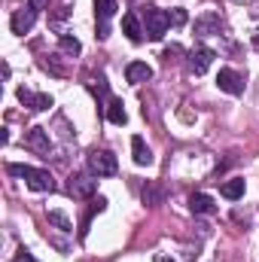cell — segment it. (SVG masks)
<instances>
[{"label": "cell", "instance_id": "obj_4", "mask_svg": "<svg viewBox=\"0 0 259 262\" xmlns=\"http://www.w3.org/2000/svg\"><path fill=\"white\" fill-rule=\"evenodd\" d=\"M210 61H213V49H207L204 43H195L192 49L186 52V67H189V73H195V76H201L210 67Z\"/></svg>", "mask_w": 259, "mask_h": 262}, {"label": "cell", "instance_id": "obj_13", "mask_svg": "<svg viewBox=\"0 0 259 262\" xmlns=\"http://www.w3.org/2000/svg\"><path fill=\"white\" fill-rule=\"evenodd\" d=\"M131 156H134V165H153V152H149V146L143 143V137H131Z\"/></svg>", "mask_w": 259, "mask_h": 262}, {"label": "cell", "instance_id": "obj_7", "mask_svg": "<svg viewBox=\"0 0 259 262\" xmlns=\"http://www.w3.org/2000/svg\"><path fill=\"white\" fill-rule=\"evenodd\" d=\"M217 85H220V92H226V95H241V92H244V76H241L238 70H232V67H223V70L217 73Z\"/></svg>", "mask_w": 259, "mask_h": 262}, {"label": "cell", "instance_id": "obj_15", "mask_svg": "<svg viewBox=\"0 0 259 262\" xmlns=\"http://www.w3.org/2000/svg\"><path fill=\"white\" fill-rule=\"evenodd\" d=\"M107 119H110L113 125H125V122H128L125 104H122L119 98H110V101H107Z\"/></svg>", "mask_w": 259, "mask_h": 262}, {"label": "cell", "instance_id": "obj_12", "mask_svg": "<svg viewBox=\"0 0 259 262\" xmlns=\"http://www.w3.org/2000/svg\"><path fill=\"white\" fill-rule=\"evenodd\" d=\"M149 76H153V67L146 64V61H131V64L125 67V79H128V82H134V85L146 82Z\"/></svg>", "mask_w": 259, "mask_h": 262}, {"label": "cell", "instance_id": "obj_24", "mask_svg": "<svg viewBox=\"0 0 259 262\" xmlns=\"http://www.w3.org/2000/svg\"><path fill=\"white\" fill-rule=\"evenodd\" d=\"M12 262H31V253H28V250L21 247V250H18V256H15Z\"/></svg>", "mask_w": 259, "mask_h": 262}, {"label": "cell", "instance_id": "obj_25", "mask_svg": "<svg viewBox=\"0 0 259 262\" xmlns=\"http://www.w3.org/2000/svg\"><path fill=\"white\" fill-rule=\"evenodd\" d=\"M28 3H31L34 9H46V6H49V0H28Z\"/></svg>", "mask_w": 259, "mask_h": 262}, {"label": "cell", "instance_id": "obj_1", "mask_svg": "<svg viewBox=\"0 0 259 262\" xmlns=\"http://www.w3.org/2000/svg\"><path fill=\"white\" fill-rule=\"evenodd\" d=\"M6 171H9L12 177H21V180L28 183V189H34V192H52V189H55L52 174H49V171H43V168H31V165H9Z\"/></svg>", "mask_w": 259, "mask_h": 262}, {"label": "cell", "instance_id": "obj_6", "mask_svg": "<svg viewBox=\"0 0 259 262\" xmlns=\"http://www.w3.org/2000/svg\"><path fill=\"white\" fill-rule=\"evenodd\" d=\"M67 192L73 198H92L98 192V180L92 174H73L70 183H67Z\"/></svg>", "mask_w": 259, "mask_h": 262}, {"label": "cell", "instance_id": "obj_8", "mask_svg": "<svg viewBox=\"0 0 259 262\" xmlns=\"http://www.w3.org/2000/svg\"><path fill=\"white\" fill-rule=\"evenodd\" d=\"M25 146H28V149H34V152H40V156H49V149H52L49 131L40 128V125H34V128L25 134Z\"/></svg>", "mask_w": 259, "mask_h": 262}, {"label": "cell", "instance_id": "obj_27", "mask_svg": "<svg viewBox=\"0 0 259 262\" xmlns=\"http://www.w3.org/2000/svg\"><path fill=\"white\" fill-rule=\"evenodd\" d=\"M253 46H259V34H256V37H253Z\"/></svg>", "mask_w": 259, "mask_h": 262}, {"label": "cell", "instance_id": "obj_26", "mask_svg": "<svg viewBox=\"0 0 259 262\" xmlns=\"http://www.w3.org/2000/svg\"><path fill=\"white\" fill-rule=\"evenodd\" d=\"M153 262H174V259H171V256H165V253H156V256H153Z\"/></svg>", "mask_w": 259, "mask_h": 262}, {"label": "cell", "instance_id": "obj_11", "mask_svg": "<svg viewBox=\"0 0 259 262\" xmlns=\"http://www.w3.org/2000/svg\"><path fill=\"white\" fill-rule=\"evenodd\" d=\"M220 28H223V21H220V15H217V12H204L201 18H195V34H198V37L220 34Z\"/></svg>", "mask_w": 259, "mask_h": 262}, {"label": "cell", "instance_id": "obj_19", "mask_svg": "<svg viewBox=\"0 0 259 262\" xmlns=\"http://www.w3.org/2000/svg\"><path fill=\"white\" fill-rule=\"evenodd\" d=\"M58 46H61V52H64V55H79V49H82V46H79V40H76V37H70V34H61V37H58Z\"/></svg>", "mask_w": 259, "mask_h": 262}, {"label": "cell", "instance_id": "obj_23", "mask_svg": "<svg viewBox=\"0 0 259 262\" xmlns=\"http://www.w3.org/2000/svg\"><path fill=\"white\" fill-rule=\"evenodd\" d=\"M180 52H183L180 46H168V49H165V61H171V58H174V55H180Z\"/></svg>", "mask_w": 259, "mask_h": 262}, {"label": "cell", "instance_id": "obj_16", "mask_svg": "<svg viewBox=\"0 0 259 262\" xmlns=\"http://www.w3.org/2000/svg\"><path fill=\"white\" fill-rule=\"evenodd\" d=\"M189 210L192 213H213V198L207 195V192H195L189 198Z\"/></svg>", "mask_w": 259, "mask_h": 262}, {"label": "cell", "instance_id": "obj_2", "mask_svg": "<svg viewBox=\"0 0 259 262\" xmlns=\"http://www.w3.org/2000/svg\"><path fill=\"white\" fill-rule=\"evenodd\" d=\"M143 25H146V37H149L153 43H159V40L165 37V31L171 28V18H168L165 9H159V6H146V9H143Z\"/></svg>", "mask_w": 259, "mask_h": 262}, {"label": "cell", "instance_id": "obj_22", "mask_svg": "<svg viewBox=\"0 0 259 262\" xmlns=\"http://www.w3.org/2000/svg\"><path fill=\"white\" fill-rule=\"evenodd\" d=\"M143 201H146V204H159V201H162V192H159L156 186H146V189H143Z\"/></svg>", "mask_w": 259, "mask_h": 262}, {"label": "cell", "instance_id": "obj_18", "mask_svg": "<svg viewBox=\"0 0 259 262\" xmlns=\"http://www.w3.org/2000/svg\"><path fill=\"white\" fill-rule=\"evenodd\" d=\"M104 207H107V198H104V195L92 198V204H89V210H85V216H82V229H79V232H82V235H85V229H89V220H92V216H95V213H101V210H104Z\"/></svg>", "mask_w": 259, "mask_h": 262}, {"label": "cell", "instance_id": "obj_3", "mask_svg": "<svg viewBox=\"0 0 259 262\" xmlns=\"http://www.w3.org/2000/svg\"><path fill=\"white\" fill-rule=\"evenodd\" d=\"M89 171H92L95 177H113V174L119 171L116 156H113L110 149H92V152H89Z\"/></svg>", "mask_w": 259, "mask_h": 262}, {"label": "cell", "instance_id": "obj_14", "mask_svg": "<svg viewBox=\"0 0 259 262\" xmlns=\"http://www.w3.org/2000/svg\"><path fill=\"white\" fill-rule=\"evenodd\" d=\"M122 34L128 37L131 43H140V40H143V28H140V18H137L134 12H128V15L122 18Z\"/></svg>", "mask_w": 259, "mask_h": 262}, {"label": "cell", "instance_id": "obj_5", "mask_svg": "<svg viewBox=\"0 0 259 262\" xmlns=\"http://www.w3.org/2000/svg\"><path fill=\"white\" fill-rule=\"evenodd\" d=\"M116 9H119L116 0H95V18H98V37H101V40L110 37V25H107V21L116 15Z\"/></svg>", "mask_w": 259, "mask_h": 262}, {"label": "cell", "instance_id": "obj_17", "mask_svg": "<svg viewBox=\"0 0 259 262\" xmlns=\"http://www.w3.org/2000/svg\"><path fill=\"white\" fill-rule=\"evenodd\" d=\"M220 195L223 198H229V201H238V198L244 195V180H226L223 186H220Z\"/></svg>", "mask_w": 259, "mask_h": 262}, {"label": "cell", "instance_id": "obj_28", "mask_svg": "<svg viewBox=\"0 0 259 262\" xmlns=\"http://www.w3.org/2000/svg\"><path fill=\"white\" fill-rule=\"evenodd\" d=\"M31 262H37V259H34V256H31Z\"/></svg>", "mask_w": 259, "mask_h": 262}, {"label": "cell", "instance_id": "obj_9", "mask_svg": "<svg viewBox=\"0 0 259 262\" xmlns=\"http://www.w3.org/2000/svg\"><path fill=\"white\" fill-rule=\"evenodd\" d=\"M34 21H37V9L34 6H25V9H15L12 12V18H9V28H12V34H28L31 28H34Z\"/></svg>", "mask_w": 259, "mask_h": 262}, {"label": "cell", "instance_id": "obj_21", "mask_svg": "<svg viewBox=\"0 0 259 262\" xmlns=\"http://www.w3.org/2000/svg\"><path fill=\"white\" fill-rule=\"evenodd\" d=\"M168 18H171V25H174V28H180V25H186V18H189V15H186V9H180V6H177V9H171V12H168Z\"/></svg>", "mask_w": 259, "mask_h": 262}, {"label": "cell", "instance_id": "obj_20", "mask_svg": "<svg viewBox=\"0 0 259 262\" xmlns=\"http://www.w3.org/2000/svg\"><path fill=\"white\" fill-rule=\"evenodd\" d=\"M49 223L58 226L61 232H73V223L67 220V213H61V210H49Z\"/></svg>", "mask_w": 259, "mask_h": 262}, {"label": "cell", "instance_id": "obj_10", "mask_svg": "<svg viewBox=\"0 0 259 262\" xmlns=\"http://www.w3.org/2000/svg\"><path fill=\"white\" fill-rule=\"evenodd\" d=\"M15 98H18L28 110H49V107H52V98H49V95H37V92H31V89H18Z\"/></svg>", "mask_w": 259, "mask_h": 262}]
</instances>
